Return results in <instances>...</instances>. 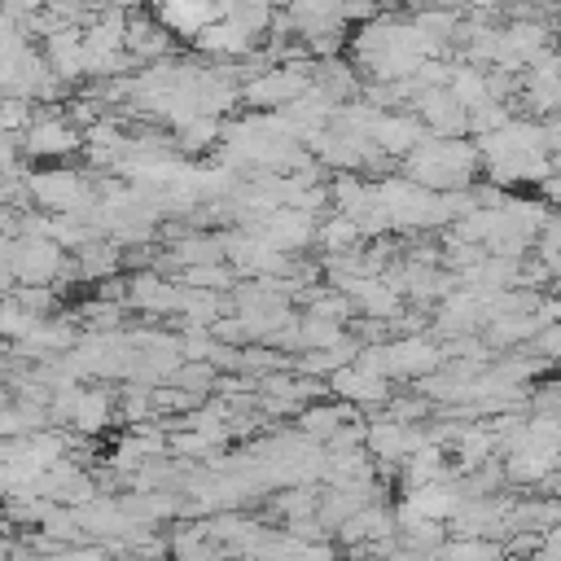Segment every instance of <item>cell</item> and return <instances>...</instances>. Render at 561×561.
<instances>
[{
    "instance_id": "1",
    "label": "cell",
    "mask_w": 561,
    "mask_h": 561,
    "mask_svg": "<svg viewBox=\"0 0 561 561\" xmlns=\"http://www.w3.org/2000/svg\"><path fill=\"white\" fill-rule=\"evenodd\" d=\"M473 167H478V149L473 145H465V140H438V136H430L425 145H416L412 153H408V175H412V184H421V188H451V184H469V175H473Z\"/></svg>"
},
{
    "instance_id": "2",
    "label": "cell",
    "mask_w": 561,
    "mask_h": 561,
    "mask_svg": "<svg viewBox=\"0 0 561 561\" xmlns=\"http://www.w3.org/2000/svg\"><path fill=\"white\" fill-rule=\"evenodd\" d=\"M9 267H13V280L22 285H57V276L66 272V254L48 237H13Z\"/></svg>"
},
{
    "instance_id": "3",
    "label": "cell",
    "mask_w": 561,
    "mask_h": 561,
    "mask_svg": "<svg viewBox=\"0 0 561 561\" xmlns=\"http://www.w3.org/2000/svg\"><path fill=\"white\" fill-rule=\"evenodd\" d=\"M307 88H311L307 66H276V70H263L254 83H245V101L250 105H289Z\"/></svg>"
},
{
    "instance_id": "4",
    "label": "cell",
    "mask_w": 561,
    "mask_h": 561,
    "mask_svg": "<svg viewBox=\"0 0 561 561\" xmlns=\"http://www.w3.org/2000/svg\"><path fill=\"white\" fill-rule=\"evenodd\" d=\"M83 140H79V127L70 123V118H57V114H44V118H35L26 131H22V149L31 153V158H61V153H70V149H79Z\"/></svg>"
},
{
    "instance_id": "5",
    "label": "cell",
    "mask_w": 561,
    "mask_h": 561,
    "mask_svg": "<svg viewBox=\"0 0 561 561\" xmlns=\"http://www.w3.org/2000/svg\"><path fill=\"white\" fill-rule=\"evenodd\" d=\"M329 381H333V390L342 394V403H364V408H373V403H386V399H390L386 377H381V373H368V368H359V364L337 368Z\"/></svg>"
},
{
    "instance_id": "6",
    "label": "cell",
    "mask_w": 561,
    "mask_h": 561,
    "mask_svg": "<svg viewBox=\"0 0 561 561\" xmlns=\"http://www.w3.org/2000/svg\"><path fill=\"white\" fill-rule=\"evenodd\" d=\"M127 302L149 311V316H167V311H180V289L153 272H140L127 280Z\"/></svg>"
},
{
    "instance_id": "7",
    "label": "cell",
    "mask_w": 561,
    "mask_h": 561,
    "mask_svg": "<svg viewBox=\"0 0 561 561\" xmlns=\"http://www.w3.org/2000/svg\"><path fill=\"white\" fill-rule=\"evenodd\" d=\"M123 53H127V57H162V53H171V31H167L162 22H153V18L127 13Z\"/></svg>"
},
{
    "instance_id": "8",
    "label": "cell",
    "mask_w": 561,
    "mask_h": 561,
    "mask_svg": "<svg viewBox=\"0 0 561 561\" xmlns=\"http://www.w3.org/2000/svg\"><path fill=\"white\" fill-rule=\"evenodd\" d=\"M110 416H114V394L105 390V386H79L75 390V408H70V425L79 430V434H101L105 425H110Z\"/></svg>"
},
{
    "instance_id": "9",
    "label": "cell",
    "mask_w": 561,
    "mask_h": 561,
    "mask_svg": "<svg viewBox=\"0 0 561 561\" xmlns=\"http://www.w3.org/2000/svg\"><path fill=\"white\" fill-rule=\"evenodd\" d=\"M197 48L202 53H224V57H241L254 48V35L245 26H237L232 18H219V22H206L197 31Z\"/></svg>"
},
{
    "instance_id": "10",
    "label": "cell",
    "mask_w": 561,
    "mask_h": 561,
    "mask_svg": "<svg viewBox=\"0 0 561 561\" xmlns=\"http://www.w3.org/2000/svg\"><path fill=\"white\" fill-rule=\"evenodd\" d=\"M346 421H355L346 403H311V408H302V434L307 438H333Z\"/></svg>"
},
{
    "instance_id": "11",
    "label": "cell",
    "mask_w": 561,
    "mask_h": 561,
    "mask_svg": "<svg viewBox=\"0 0 561 561\" xmlns=\"http://www.w3.org/2000/svg\"><path fill=\"white\" fill-rule=\"evenodd\" d=\"M118 245L114 241H88V245H79L75 250V272L79 276H105V272H114L118 267Z\"/></svg>"
},
{
    "instance_id": "12",
    "label": "cell",
    "mask_w": 561,
    "mask_h": 561,
    "mask_svg": "<svg viewBox=\"0 0 561 561\" xmlns=\"http://www.w3.org/2000/svg\"><path fill=\"white\" fill-rule=\"evenodd\" d=\"M35 316L31 311H22L13 298H0V333H4V342H26L31 333H35Z\"/></svg>"
},
{
    "instance_id": "13",
    "label": "cell",
    "mask_w": 561,
    "mask_h": 561,
    "mask_svg": "<svg viewBox=\"0 0 561 561\" xmlns=\"http://www.w3.org/2000/svg\"><path fill=\"white\" fill-rule=\"evenodd\" d=\"M316 241L329 245V250H351V245L359 241V228H355L346 215H337V219H329V224L316 228Z\"/></svg>"
},
{
    "instance_id": "14",
    "label": "cell",
    "mask_w": 561,
    "mask_h": 561,
    "mask_svg": "<svg viewBox=\"0 0 561 561\" xmlns=\"http://www.w3.org/2000/svg\"><path fill=\"white\" fill-rule=\"evenodd\" d=\"M447 561H504V552L491 548L486 539H460L447 548Z\"/></svg>"
},
{
    "instance_id": "15",
    "label": "cell",
    "mask_w": 561,
    "mask_h": 561,
    "mask_svg": "<svg viewBox=\"0 0 561 561\" xmlns=\"http://www.w3.org/2000/svg\"><path fill=\"white\" fill-rule=\"evenodd\" d=\"M215 136H219V123L210 114H197L184 123V149H206V145H215Z\"/></svg>"
},
{
    "instance_id": "16",
    "label": "cell",
    "mask_w": 561,
    "mask_h": 561,
    "mask_svg": "<svg viewBox=\"0 0 561 561\" xmlns=\"http://www.w3.org/2000/svg\"><path fill=\"white\" fill-rule=\"evenodd\" d=\"M535 561H561V539H552V535H548V543L535 552Z\"/></svg>"
},
{
    "instance_id": "17",
    "label": "cell",
    "mask_w": 561,
    "mask_h": 561,
    "mask_svg": "<svg viewBox=\"0 0 561 561\" xmlns=\"http://www.w3.org/2000/svg\"><path fill=\"white\" fill-rule=\"evenodd\" d=\"M0 561H13V543L9 539H0Z\"/></svg>"
},
{
    "instance_id": "18",
    "label": "cell",
    "mask_w": 561,
    "mask_h": 561,
    "mask_svg": "<svg viewBox=\"0 0 561 561\" xmlns=\"http://www.w3.org/2000/svg\"><path fill=\"white\" fill-rule=\"evenodd\" d=\"M0 351H4V333H0Z\"/></svg>"
}]
</instances>
